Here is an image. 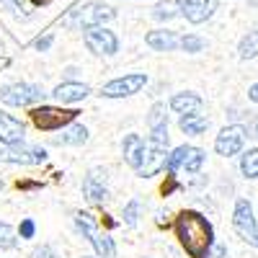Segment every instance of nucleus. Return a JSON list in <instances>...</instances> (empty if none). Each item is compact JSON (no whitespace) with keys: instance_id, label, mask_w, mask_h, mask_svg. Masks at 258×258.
Listing matches in <instances>:
<instances>
[{"instance_id":"f257e3e1","label":"nucleus","mask_w":258,"mask_h":258,"mask_svg":"<svg viewBox=\"0 0 258 258\" xmlns=\"http://www.w3.org/2000/svg\"><path fill=\"white\" fill-rule=\"evenodd\" d=\"M176 238L183 245V250L191 258H207L209 248L214 245V230L209 225V220L204 214L194 212V209H183L176 217Z\"/></svg>"},{"instance_id":"39448f33","label":"nucleus","mask_w":258,"mask_h":258,"mask_svg":"<svg viewBox=\"0 0 258 258\" xmlns=\"http://www.w3.org/2000/svg\"><path fill=\"white\" fill-rule=\"evenodd\" d=\"M0 101L13 109H29L44 101V91L36 83H8L0 88Z\"/></svg>"},{"instance_id":"c85d7f7f","label":"nucleus","mask_w":258,"mask_h":258,"mask_svg":"<svg viewBox=\"0 0 258 258\" xmlns=\"http://www.w3.org/2000/svg\"><path fill=\"white\" fill-rule=\"evenodd\" d=\"M34 232H36V222H34L31 217L21 220V225H18V235H21V240H31V238H34Z\"/></svg>"},{"instance_id":"7c9ffc66","label":"nucleus","mask_w":258,"mask_h":258,"mask_svg":"<svg viewBox=\"0 0 258 258\" xmlns=\"http://www.w3.org/2000/svg\"><path fill=\"white\" fill-rule=\"evenodd\" d=\"M31 258H59V255L54 253L52 245H39V248L31 250Z\"/></svg>"},{"instance_id":"ddd939ff","label":"nucleus","mask_w":258,"mask_h":258,"mask_svg":"<svg viewBox=\"0 0 258 258\" xmlns=\"http://www.w3.org/2000/svg\"><path fill=\"white\" fill-rule=\"evenodd\" d=\"M83 197H85V202H91L96 207H101L109 199V186H106V170L103 168L88 170V176L83 178Z\"/></svg>"},{"instance_id":"aec40b11","label":"nucleus","mask_w":258,"mask_h":258,"mask_svg":"<svg viewBox=\"0 0 258 258\" xmlns=\"http://www.w3.org/2000/svg\"><path fill=\"white\" fill-rule=\"evenodd\" d=\"M202 96L191 93V91H183V93H173V98H170V109H173L176 114H199L202 111Z\"/></svg>"},{"instance_id":"cd10ccee","label":"nucleus","mask_w":258,"mask_h":258,"mask_svg":"<svg viewBox=\"0 0 258 258\" xmlns=\"http://www.w3.org/2000/svg\"><path fill=\"white\" fill-rule=\"evenodd\" d=\"M16 245V235L8 222H0V248H13Z\"/></svg>"},{"instance_id":"9d476101","label":"nucleus","mask_w":258,"mask_h":258,"mask_svg":"<svg viewBox=\"0 0 258 258\" xmlns=\"http://www.w3.org/2000/svg\"><path fill=\"white\" fill-rule=\"evenodd\" d=\"M83 41H85V47H88L96 57H114V54L119 52V39H116V34L109 31V29H103V26L85 29Z\"/></svg>"},{"instance_id":"c756f323","label":"nucleus","mask_w":258,"mask_h":258,"mask_svg":"<svg viewBox=\"0 0 258 258\" xmlns=\"http://www.w3.org/2000/svg\"><path fill=\"white\" fill-rule=\"evenodd\" d=\"M52 44H54V34H44V36H39V39L34 41V49H36V52H49Z\"/></svg>"},{"instance_id":"f704fd0d","label":"nucleus","mask_w":258,"mask_h":258,"mask_svg":"<svg viewBox=\"0 0 258 258\" xmlns=\"http://www.w3.org/2000/svg\"><path fill=\"white\" fill-rule=\"evenodd\" d=\"M80 258H93V255H80Z\"/></svg>"},{"instance_id":"423d86ee","label":"nucleus","mask_w":258,"mask_h":258,"mask_svg":"<svg viewBox=\"0 0 258 258\" xmlns=\"http://www.w3.org/2000/svg\"><path fill=\"white\" fill-rule=\"evenodd\" d=\"M204 150L202 147H191V145H181L176 147L173 153H168V160H165V168L170 176H176L178 170L183 168L186 173H199L202 165H204Z\"/></svg>"},{"instance_id":"bb28decb","label":"nucleus","mask_w":258,"mask_h":258,"mask_svg":"<svg viewBox=\"0 0 258 258\" xmlns=\"http://www.w3.org/2000/svg\"><path fill=\"white\" fill-rule=\"evenodd\" d=\"M137 220H140V199H132V202H126V207L121 212V222L126 227H135Z\"/></svg>"},{"instance_id":"393cba45","label":"nucleus","mask_w":258,"mask_h":258,"mask_svg":"<svg viewBox=\"0 0 258 258\" xmlns=\"http://www.w3.org/2000/svg\"><path fill=\"white\" fill-rule=\"evenodd\" d=\"M240 170H243V176H248V178H258V147L248 150V153L240 158Z\"/></svg>"},{"instance_id":"0eeeda50","label":"nucleus","mask_w":258,"mask_h":258,"mask_svg":"<svg viewBox=\"0 0 258 258\" xmlns=\"http://www.w3.org/2000/svg\"><path fill=\"white\" fill-rule=\"evenodd\" d=\"M0 163H11V165H41L47 163V150L39 145H26V142H16L6 145L0 150Z\"/></svg>"},{"instance_id":"f03ea898","label":"nucleus","mask_w":258,"mask_h":258,"mask_svg":"<svg viewBox=\"0 0 258 258\" xmlns=\"http://www.w3.org/2000/svg\"><path fill=\"white\" fill-rule=\"evenodd\" d=\"M75 227H78V232L83 235V238L96 248L98 258H114L116 255L114 238H109L106 232L98 230V220L93 217L91 212H75Z\"/></svg>"},{"instance_id":"2eb2a0df","label":"nucleus","mask_w":258,"mask_h":258,"mask_svg":"<svg viewBox=\"0 0 258 258\" xmlns=\"http://www.w3.org/2000/svg\"><path fill=\"white\" fill-rule=\"evenodd\" d=\"M52 96L59 103H80V101H85L91 96V85L78 83V80H64V83H59L57 88L52 91Z\"/></svg>"},{"instance_id":"6e6552de","label":"nucleus","mask_w":258,"mask_h":258,"mask_svg":"<svg viewBox=\"0 0 258 258\" xmlns=\"http://www.w3.org/2000/svg\"><path fill=\"white\" fill-rule=\"evenodd\" d=\"M232 227H235V232H238L248 245L258 248V222H255V217H253V207H250L248 199H238V202H235V209H232Z\"/></svg>"},{"instance_id":"412c9836","label":"nucleus","mask_w":258,"mask_h":258,"mask_svg":"<svg viewBox=\"0 0 258 258\" xmlns=\"http://www.w3.org/2000/svg\"><path fill=\"white\" fill-rule=\"evenodd\" d=\"M178 126H181L183 135L197 137V135H204L207 129H209V119H207L204 114H183V116L178 119Z\"/></svg>"},{"instance_id":"1a4fd4ad","label":"nucleus","mask_w":258,"mask_h":258,"mask_svg":"<svg viewBox=\"0 0 258 258\" xmlns=\"http://www.w3.org/2000/svg\"><path fill=\"white\" fill-rule=\"evenodd\" d=\"M147 85V75L145 73H126L121 78H114L109 83L101 85V96L103 98H129L140 93Z\"/></svg>"},{"instance_id":"5701e85b","label":"nucleus","mask_w":258,"mask_h":258,"mask_svg":"<svg viewBox=\"0 0 258 258\" xmlns=\"http://www.w3.org/2000/svg\"><path fill=\"white\" fill-rule=\"evenodd\" d=\"M176 16H181L178 0H163V3H158L153 8V18H158V21H170V18H176Z\"/></svg>"},{"instance_id":"4be33fe9","label":"nucleus","mask_w":258,"mask_h":258,"mask_svg":"<svg viewBox=\"0 0 258 258\" xmlns=\"http://www.w3.org/2000/svg\"><path fill=\"white\" fill-rule=\"evenodd\" d=\"M238 52H240V59H253V57H258V29L248 31V34L240 39Z\"/></svg>"},{"instance_id":"b1692460","label":"nucleus","mask_w":258,"mask_h":258,"mask_svg":"<svg viewBox=\"0 0 258 258\" xmlns=\"http://www.w3.org/2000/svg\"><path fill=\"white\" fill-rule=\"evenodd\" d=\"M163 124H168V106L163 101H158V103H153V109L147 114V129H155Z\"/></svg>"},{"instance_id":"a878e982","label":"nucleus","mask_w":258,"mask_h":258,"mask_svg":"<svg viewBox=\"0 0 258 258\" xmlns=\"http://www.w3.org/2000/svg\"><path fill=\"white\" fill-rule=\"evenodd\" d=\"M178 47H181L183 52H188V54H197V52H202V49L207 47V41H204L202 36H197V34H183V36L178 39Z\"/></svg>"},{"instance_id":"20e7f679","label":"nucleus","mask_w":258,"mask_h":258,"mask_svg":"<svg viewBox=\"0 0 258 258\" xmlns=\"http://www.w3.org/2000/svg\"><path fill=\"white\" fill-rule=\"evenodd\" d=\"M116 18V11L109 8V6H103V3H85L75 11H70L68 16H64V26H70V29H91V26H103V24H109V21Z\"/></svg>"},{"instance_id":"7ed1b4c3","label":"nucleus","mask_w":258,"mask_h":258,"mask_svg":"<svg viewBox=\"0 0 258 258\" xmlns=\"http://www.w3.org/2000/svg\"><path fill=\"white\" fill-rule=\"evenodd\" d=\"M78 109H59V106H31V121L36 129H41V132H59V129H64L68 124H73L78 119Z\"/></svg>"},{"instance_id":"dca6fc26","label":"nucleus","mask_w":258,"mask_h":258,"mask_svg":"<svg viewBox=\"0 0 258 258\" xmlns=\"http://www.w3.org/2000/svg\"><path fill=\"white\" fill-rule=\"evenodd\" d=\"M26 137V126L21 119L0 111V142L3 145H16V142H24Z\"/></svg>"},{"instance_id":"9b49d317","label":"nucleus","mask_w":258,"mask_h":258,"mask_svg":"<svg viewBox=\"0 0 258 258\" xmlns=\"http://www.w3.org/2000/svg\"><path fill=\"white\" fill-rule=\"evenodd\" d=\"M245 126L243 124H230L225 126L222 132L217 135V140H214V153L222 155V158H232V155H238L243 145H245Z\"/></svg>"},{"instance_id":"6ab92c4d","label":"nucleus","mask_w":258,"mask_h":258,"mask_svg":"<svg viewBox=\"0 0 258 258\" xmlns=\"http://www.w3.org/2000/svg\"><path fill=\"white\" fill-rule=\"evenodd\" d=\"M142 153H145V140L140 135H126L124 142H121V155H124V163L137 170L140 168V160H142Z\"/></svg>"},{"instance_id":"2f4dec72","label":"nucleus","mask_w":258,"mask_h":258,"mask_svg":"<svg viewBox=\"0 0 258 258\" xmlns=\"http://www.w3.org/2000/svg\"><path fill=\"white\" fill-rule=\"evenodd\" d=\"M245 135H248V137H253V140H258V119L248 121V126H245Z\"/></svg>"},{"instance_id":"a211bd4d","label":"nucleus","mask_w":258,"mask_h":258,"mask_svg":"<svg viewBox=\"0 0 258 258\" xmlns=\"http://www.w3.org/2000/svg\"><path fill=\"white\" fill-rule=\"evenodd\" d=\"M178 34L176 31H168V29H158V31H150L145 36V44L155 52H173L178 49Z\"/></svg>"},{"instance_id":"f3484780","label":"nucleus","mask_w":258,"mask_h":258,"mask_svg":"<svg viewBox=\"0 0 258 258\" xmlns=\"http://www.w3.org/2000/svg\"><path fill=\"white\" fill-rule=\"evenodd\" d=\"M85 142H88V126L78 124V121H73L64 129H59V135L52 140V145H57V147H80Z\"/></svg>"},{"instance_id":"4468645a","label":"nucleus","mask_w":258,"mask_h":258,"mask_svg":"<svg viewBox=\"0 0 258 258\" xmlns=\"http://www.w3.org/2000/svg\"><path fill=\"white\" fill-rule=\"evenodd\" d=\"M178 8L188 24H204L217 11V0H178Z\"/></svg>"},{"instance_id":"473e14b6","label":"nucleus","mask_w":258,"mask_h":258,"mask_svg":"<svg viewBox=\"0 0 258 258\" xmlns=\"http://www.w3.org/2000/svg\"><path fill=\"white\" fill-rule=\"evenodd\" d=\"M248 98H250L253 103H258V83H253L250 88H248Z\"/></svg>"},{"instance_id":"c9c22d12","label":"nucleus","mask_w":258,"mask_h":258,"mask_svg":"<svg viewBox=\"0 0 258 258\" xmlns=\"http://www.w3.org/2000/svg\"><path fill=\"white\" fill-rule=\"evenodd\" d=\"M0 188H3V178H0Z\"/></svg>"},{"instance_id":"f8f14e48","label":"nucleus","mask_w":258,"mask_h":258,"mask_svg":"<svg viewBox=\"0 0 258 258\" xmlns=\"http://www.w3.org/2000/svg\"><path fill=\"white\" fill-rule=\"evenodd\" d=\"M165 160H168V147L145 142V153H142L140 168L135 170V173H137L140 178H153V176H158L160 170L165 168Z\"/></svg>"},{"instance_id":"72a5a7b5","label":"nucleus","mask_w":258,"mask_h":258,"mask_svg":"<svg viewBox=\"0 0 258 258\" xmlns=\"http://www.w3.org/2000/svg\"><path fill=\"white\" fill-rule=\"evenodd\" d=\"M34 3H36V6H44V3H49V0H34Z\"/></svg>"}]
</instances>
